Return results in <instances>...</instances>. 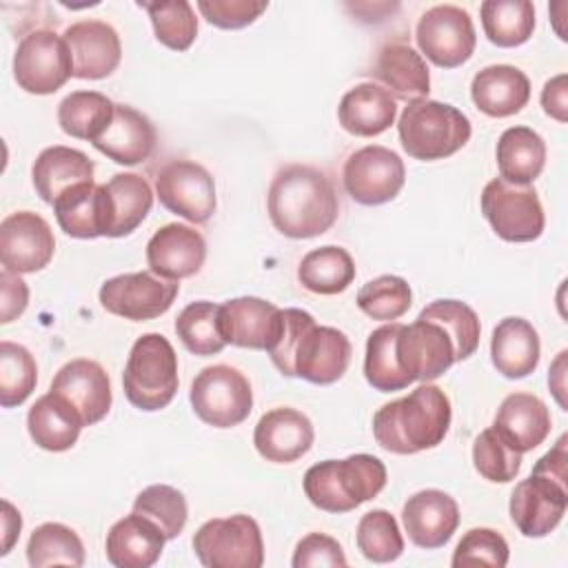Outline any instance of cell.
<instances>
[{
    "mask_svg": "<svg viewBox=\"0 0 568 568\" xmlns=\"http://www.w3.org/2000/svg\"><path fill=\"white\" fill-rule=\"evenodd\" d=\"M351 351L342 331L320 326L302 308H282V328L268 355L282 375L326 386L346 373Z\"/></svg>",
    "mask_w": 568,
    "mask_h": 568,
    "instance_id": "cell-1",
    "label": "cell"
},
{
    "mask_svg": "<svg viewBox=\"0 0 568 568\" xmlns=\"http://www.w3.org/2000/svg\"><path fill=\"white\" fill-rule=\"evenodd\" d=\"M266 206L273 226L293 240L326 233L339 213V200L331 178L308 164L282 166L271 180Z\"/></svg>",
    "mask_w": 568,
    "mask_h": 568,
    "instance_id": "cell-2",
    "label": "cell"
},
{
    "mask_svg": "<svg viewBox=\"0 0 568 568\" xmlns=\"http://www.w3.org/2000/svg\"><path fill=\"white\" fill-rule=\"evenodd\" d=\"M450 399L435 384H422L373 415L375 442L395 455L435 448L450 428Z\"/></svg>",
    "mask_w": 568,
    "mask_h": 568,
    "instance_id": "cell-3",
    "label": "cell"
},
{
    "mask_svg": "<svg viewBox=\"0 0 568 568\" xmlns=\"http://www.w3.org/2000/svg\"><path fill=\"white\" fill-rule=\"evenodd\" d=\"M386 486V466L375 455L357 453L346 459H324L304 475V495L326 513H348L377 497Z\"/></svg>",
    "mask_w": 568,
    "mask_h": 568,
    "instance_id": "cell-4",
    "label": "cell"
},
{
    "mask_svg": "<svg viewBox=\"0 0 568 568\" xmlns=\"http://www.w3.org/2000/svg\"><path fill=\"white\" fill-rule=\"evenodd\" d=\"M397 133L410 158L433 162L457 153L470 140L473 129L457 106L422 98L404 106Z\"/></svg>",
    "mask_w": 568,
    "mask_h": 568,
    "instance_id": "cell-5",
    "label": "cell"
},
{
    "mask_svg": "<svg viewBox=\"0 0 568 568\" xmlns=\"http://www.w3.org/2000/svg\"><path fill=\"white\" fill-rule=\"evenodd\" d=\"M178 355L160 333H146L131 346L122 386L126 399L140 410H160L178 393Z\"/></svg>",
    "mask_w": 568,
    "mask_h": 568,
    "instance_id": "cell-6",
    "label": "cell"
},
{
    "mask_svg": "<svg viewBox=\"0 0 568 568\" xmlns=\"http://www.w3.org/2000/svg\"><path fill=\"white\" fill-rule=\"evenodd\" d=\"M193 550L206 568H260L264 564L262 530L248 515L204 521L193 535Z\"/></svg>",
    "mask_w": 568,
    "mask_h": 568,
    "instance_id": "cell-7",
    "label": "cell"
},
{
    "mask_svg": "<svg viewBox=\"0 0 568 568\" xmlns=\"http://www.w3.org/2000/svg\"><path fill=\"white\" fill-rule=\"evenodd\" d=\"M193 413L213 428H233L253 410V390L244 373L229 364L202 368L189 393Z\"/></svg>",
    "mask_w": 568,
    "mask_h": 568,
    "instance_id": "cell-8",
    "label": "cell"
},
{
    "mask_svg": "<svg viewBox=\"0 0 568 568\" xmlns=\"http://www.w3.org/2000/svg\"><path fill=\"white\" fill-rule=\"evenodd\" d=\"M481 213L506 242H532L546 226L537 191L530 184H510L501 178L484 186Z\"/></svg>",
    "mask_w": 568,
    "mask_h": 568,
    "instance_id": "cell-9",
    "label": "cell"
},
{
    "mask_svg": "<svg viewBox=\"0 0 568 568\" xmlns=\"http://www.w3.org/2000/svg\"><path fill=\"white\" fill-rule=\"evenodd\" d=\"M73 75L71 55L62 36L51 29L27 33L13 53V78L33 95L55 93Z\"/></svg>",
    "mask_w": 568,
    "mask_h": 568,
    "instance_id": "cell-10",
    "label": "cell"
},
{
    "mask_svg": "<svg viewBox=\"0 0 568 568\" xmlns=\"http://www.w3.org/2000/svg\"><path fill=\"white\" fill-rule=\"evenodd\" d=\"M422 53L442 69H455L470 60L477 36L466 9L457 4H435L426 9L415 27Z\"/></svg>",
    "mask_w": 568,
    "mask_h": 568,
    "instance_id": "cell-11",
    "label": "cell"
},
{
    "mask_svg": "<svg viewBox=\"0 0 568 568\" xmlns=\"http://www.w3.org/2000/svg\"><path fill=\"white\" fill-rule=\"evenodd\" d=\"M406 169L402 158L379 144H368L353 151L342 171V182L351 200L366 206L386 204L402 191Z\"/></svg>",
    "mask_w": 568,
    "mask_h": 568,
    "instance_id": "cell-12",
    "label": "cell"
},
{
    "mask_svg": "<svg viewBox=\"0 0 568 568\" xmlns=\"http://www.w3.org/2000/svg\"><path fill=\"white\" fill-rule=\"evenodd\" d=\"M155 195L164 209L204 224L215 213V182L211 173L191 160H169L155 175Z\"/></svg>",
    "mask_w": 568,
    "mask_h": 568,
    "instance_id": "cell-13",
    "label": "cell"
},
{
    "mask_svg": "<svg viewBox=\"0 0 568 568\" xmlns=\"http://www.w3.org/2000/svg\"><path fill=\"white\" fill-rule=\"evenodd\" d=\"M180 284L155 277L146 271L124 273L100 286V304L104 311L131 322H146L164 315L175 302Z\"/></svg>",
    "mask_w": 568,
    "mask_h": 568,
    "instance_id": "cell-14",
    "label": "cell"
},
{
    "mask_svg": "<svg viewBox=\"0 0 568 568\" xmlns=\"http://www.w3.org/2000/svg\"><path fill=\"white\" fill-rule=\"evenodd\" d=\"M395 353L410 382L437 379L455 364V346L450 335L437 322L424 317H417L408 326L402 324Z\"/></svg>",
    "mask_w": 568,
    "mask_h": 568,
    "instance_id": "cell-15",
    "label": "cell"
},
{
    "mask_svg": "<svg viewBox=\"0 0 568 568\" xmlns=\"http://www.w3.org/2000/svg\"><path fill=\"white\" fill-rule=\"evenodd\" d=\"M568 506L566 481L550 479L541 473H530L510 495V519L524 537L550 535Z\"/></svg>",
    "mask_w": 568,
    "mask_h": 568,
    "instance_id": "cell-16",
    "label": "cell"
},
{
    "mask_svg": "<svg viewBox=\"0 0 568 568\" xmlns=\"http://www.w3.org/2000/svg\"><path fill=\"white\" fill-rule=\"evenodd\" d=\"M53 251V231L38 213L16 211L0 222V262L7 271H42L51 262Z\"/></svg>",
    "mask_w": 568,
    "mask_h": 568,
    "instance_id": "cell-17",
    "label": "cell"
},
{
    "mask_svg": "<svg viewBox=\"0 0 568 568\" xmlns=\"http://www.w3.org/2000/svg\"><path fill=\"white\" fill-rule=\"evenodd\" d=\"M282 308L262 297H235L220 304V333L226 344L266 351L277 342Z\"/></svg>",
    "mask_w": 568,
    "mask_h": 568,
    "instance_id": "cell-18",
    "label": "cell"
},
{
    "mask_svg": "<svg viewBox=\"0 0 568 568\" xmlns=\"http://www.w3.org/2000/svg\"><path fill=\"white\" fill-rule=\"evenodd\" d=\"M64 42L73 64V78L102 80L111 75L122 58L118 31L102 20H80L64 31Z\"/></svg>",
    "mask_w": 568,
    "mask_h": 568,
    "instance_id": "cell-19",
    "label": "cell"
},
{
    "mask_svg": "<svg viewBox=\"0 0 568 568\" xmlns=\"http://www.w3.org/2000/svg\"><path fill=\"white\" fill-rule=\"evenodd\" d=\"M51 393L64 397L80 415L84 426L106 417L113 395L106 371L93 359H71L51 379Z\"/></svg>",
    "mask_w": 568,
    "mask_h": 568,
    "instance_id": "cell-20",
    "label": "cell"
},
{
    "mask_svg": "<svg viewBox=\"0 0 568 568\" xmlns=\"http://www.w3.org/2000/svg\"><path fill=\"white\" fill-rule=\"evenodd\" d=\"M206 260V242L200 231L189 224L171 222L158 229L146 244V262L151 273L162 280L180 282L195 275Z\"/></svg>",
    "mask_w": 568,
    "mask_h": 568,
    "instance_id": "cell-21",
    "label": "cell"
},
{
    "mask_svg": "<svg viewBox=\"0 0 568 568\" xmlns=\"http://www.w3.org/2000/svg\"><path fill=\"white\" fill-rule=\"evenodd\" d=\"M402 521L408 539L426 550L442 548L450 541L459 526L457 501L437 488L410 495L402 508Z\"/></svg>",
    "mask_w": 568,
    "mask_h": 568,
    "instance_id": "cell-22",
    "label": "cell"
},
{
    "mask_svg": "<svg viewBox=\"0 0 568 568\" xmlns=\"http://www.w3.org/2000/svg\"><path fill=\"white\" fill-rule=\"evenodd\" d=\"M315 439L311 419L295 408L280 406L260 417L253 430L255 450L273 464H291L304 457Z\"/></svg>",
    "mask_w": 568,
    "mask_h": 568,
    "instance_id": "cell-23",
    "label": "cell"
},
{
    "mask_svg": "<svg viewBox=\"0 0 568 568\" xmlns=\"http://www.w3.org/2000/svg\"><path fill=\"white\" fill-rule=\"evenodd\" d=\"M153 206V191L138 173H115L102 184V235L124 237L133 233Z\"/></svg>",
    "mask_w": 568,
    "mask_h": 568,
    "instance_id": "cell-24",
    "label": "cell"
},
{
    "mask_svg": "<svg viewBox=\"0 0 568 568\" xmlns=\"http://www.w3.org/2000/svg\"><path fill=\"white\" fill-rule=\"evenodd\" d=\"M158 142L153 122L129 104H115L109 126L93 140V146L115 164L135 166L151 158Z\"/></svg>",
    "mask_w": 568,
    "mask_h": 568,
    "instance_id": "cell-25",
    "label": "cell"
},
{
    "mask_svg": "<svg viewBox=\"0 0 568 568\" xmlns=\"http://www.w3.org/2000/svg\"><path fill=\"white\" fill-rule=\"evenodd\" d=\"M552 426L548 406L532 393H510L497 408L493 428L517 453L544 444Z\"/></svg>",
    "mask_w": 568,
    "mask_h": 568,
    "instance_id": "cell-26",
    "label": "cell"
},
{
    "mask_svg": "<svg viewBox=\"0 0 568 568\" xmlns=\"http://www.w3.org/2000/svg\"><path fill=\"white\" fill-rule=\"evenodd\" d=\"M164 532L149 517L131 513L106 532V559L115 568H149L164 550Z\"/></svg>",
    "mask_w": 568,
    "mask_h": 568,
    "instance_id": "cell-27",
    "label": "cell"
},
{
    "mask_svg": "<svg viewBox=\"0 0 568 568\" xmlns=\"http://www.w3.org/2000/svg\"><path fill=\"white\" fill-rule=\"evenodd\" d=\"M470 98L481 113L490 118H508L528 104L530 80L513 64H490L475 73Z\"/></svg>",
    "mask_w": 568,
    "mask_h": 568,
    "instance_id": "cell-28",
    "label": "cell"
},
{
    "mask_svg": "<svg viewBox=\"0 0 568 568\" xmlns=\"http://www.w3.org/2000/svg\"><path fill=\"white\" fill-rule=\"evenodd\" d=\"M371 75L393 91L397 100H422L430 91V73L422 53H417L406 42H386L377 51V60L373 64Z\"/></svg>",
    "mask_w": 568,
    "mask_h": 568,
    "instance_id": "cell-29",
    "label": "cell"
},
{
    "mask_svg": "<svg viewBox=\"0 0 568 568\" xmlns=\"http://www.w3.org/2000/svg\"><path fill=\"white\" fill-rule=\"evenodd\" d=\"M397 115L395 98L375 82H359L348 89L337 106L344 131L357 138H373L390 129Z\"/></svg>",
    "mask_w": 568,
    "mask_h": 568,
    "instance_id": "cell-30",
    "label": "cell"
},
{
    "mask_svg": "<svg viewBox=\"0 0 568 568\" xmlns=\"http://www.w3.org/2000/svg\"><path fill=\"white\" fill-rule=\"evenodd\" d=\"M541 355V344L535 326L524 317H504L490 337V359L497 373L508 379L528 377Z\"/></svg>",
    "mask_w": 568,
    "mask_h": 568,
    "instance_id": "cell-31",
    "label": "cell"
},
{
    "mask_svg": "<svg viewBox=\"0 0 568 568\" xmlns=\"http://www.w3.org/2000/svg\"><path fill=\"white\" fill-rule=\"evenodd\" d=\"M93 162L87 153L71 146H49L40 151L31 166V180L38 195L47 204H55V200L75 184L93 182Z\"/></svg>",
    "mask_w": 568,
    "mask_h": 568,
    "instance_id": "cell-32",
    "label": "cell"
},
{
    "mask_svg": "<svg viewBox=\"0 0 568 568\" xmlns=\"http://www.w3.org/2000/svg\"><path fill=\"white\" fill-rule=\"evenodd\" d=\"M82 419L78 410L60 395L47 393L36 399L27 415V428L31 439L51 453L69 450L82 430Z\"/></svg>",
    "mask_w": 568,
    "mask_h": 568,
    "instance_id": "cell-33",
    "label": "cell"
},
{
    "mask_svg": "<svg viewBox=\"0 0 568 568\" xmlns=\"http://www.w3.org/2000/svg\"><path fill=\"white\" fill-rule=\"evenodd\" d=\"M546 164V142L530 126H510L497 140V166L510 184H532Z\"/></svg>",
    "mask_w": 568,
    "mask_h": 568,
    "instance_id": "cell-34",
    "label": "cell"
},
{
    "mask_svg": "<svg viewBox=\"0 0 568 568\" xmlns=\"http://www.w3.org/2000/svg\"><path fill=\"white\" fill-rule=\"evenodd\" d=\"M300 284L317 295H337L355 280V262L342 246H320L308 251L297 266Z\"/></svg>",
    "mask_w": 568,
    "mask_h": 568,
    "instance_id": "cell-35",
    "label": "cell"
},
{
    "mask_svg": "<svg viewBox=\"0 0 568 568\" xmlns=\"http://www.w3.org/2000/svg\"><path fill=\"white\" fill-rule=\"evenodd\" d=\"M55 220L60 229L78 240H93L102 235V184L82 182L64 191L55 204Z\"/></svg>",
    "mask_w": 568,
    "mask_h": 568,
    "instance_id": "cell-36",
    "label": "cell"
},
{
    "mask_svg": "<svg viewBox=\"0 0 568 568\" xmlns=\"http://www.w3.org/2000/svg\"><path fill=\"white\" fill-rule=\"evenodd\" d=\"M486 38L501 49H513L535 31V4L528 0H484L479 7Z\"/></svg>",
    "mask_w": 568,
    "mask_h": 568,
    "instance_id": "cell-37",
    "label": "cell"
},
{
    "mask_svg": "<svg viewBox=\"0 0 568 568\" xmlns=\"http://www.w3.org/2000/svg\"><path fill=\"white\" fill-rule=\"evenodd\" d=\"M402 324L390 322L375 328L366 339V357H364V377L379 393L402 390L408 384V375L402 371L395 353V342Z\"/></svg>",
    "mask_w": 568,
    "mask_h": 568,
    "instance_id": "cell-38",
    "label": "cell"
},
{
    "mask_svg": "<svg viewBox=\"0 0 568 568\" xmlns=\"http://www.w3.org/2000/svg\"><path fill=\"white\" fill-rule=\"evenodd\" d=\"M115 102L98 91H73L58 104L60 129L78 140L93 142L111 122Z\"/></svg>",
    "mask_w": 568,
    "mask_h": 568,
    "instance_id": "cell-39",
    "label": "cell"
},
{
    "mask_svg": "<svg viewBox=\"0 0 568 568\" xmlns=\"http://www.w3.org/2000/svg\"><path fill=\"white\" fill-rule=\"evenodd\" d=\"M27 559L33 568L44 566H82L84 546L78 532L64 524L47 521L38 526L27 541Z\"/></svg>",
    "mask_w": 568,
    "mask_h": 568,
    "instance_id": "cell-40",
    "label": "cell"
},
{
    "mask_svg": "<svg viewBox=\"0 0 568 568\" xmlns=\"http://www.w3.org/2000/svg\"><path fill=\"white\" fill-rule=\"evenodd\" d=\"M175 333L193 355H215L226 342L220 333V304L200 300L184 306L175 320Z\"/></svg>",
    "mask_w": 568,
    "mask_h": 568,
    "instance_id": "cell-41",
    "label": "cell"
},
{
    "mask_svg": "<svg viewBox=\"0 0 568 568\" xmlns=\"http://www.w3.org/2000/svg\"><path fill=\"white\" fill-rule=\"evenodd\" d=\"M417 317L437 322L453 339L455 362L468 359L479 346L481 324L477 313L459 300H435Z\"/></svg>",
    "mask_w": 568,
    "mask_h": 568,
    "instance_id": "cell-42",
    "label": "cell"
},
{
    "mask_svg": "<svg viewBox=\"0 0 568 568\" xmlns=\"http://www.w3.org/2000/svg\"><path fill=\"white\" fill-rule=\"evenodd\" d=\"M151 18L155 38L173 49L186 51L197 36V18L186 0H164V2H138Z\"/></svg>",
    "mask_w": 568,
    "mask_h": 568,
    "instance_id": "cell-43",
    "label": "cell"
},
{
    "mask_svg": "<svg viewBox=\"0 0 568 568\" xmlns=\"http://www.w3.org/2000/svg\"><path fill=\"white\" fill-rule=\"evenodd\" d=\"M38 366L33 355L13 342H0V404L2 408L20 406L36 388Z\"/></svg>",
    "mask_w": 568,
    "mask_h": 568,
    "instance_id": "cell-44",
    "label": "cell"
},
{
    "mask_svg": "<svg viewBox=\"0 0 568 568\" xmlns=\"http://www.w3.org/2000/svg\"><path fill=\"white\" fill-rule=\"evenodd\" d=\"M357 548L373 564L395 561L404 552V537L397 519L384 508L362 515L357 524Z\"/></svg>",
    "mask_w": 568,
    "mask_h": 568,
    "instance_id": "cell-45",
    "label": "cell"
},
{
    "mask_svg": "<svg viewBox=\"0 0 568 568\" xmlns=\"http://www.w3.org/2000/svg\"><path fill=\"white\" fill-rule=\"evenodd\" d=\"M410 286L399 275H379L366 282L357 293L359 311L379 322L399 320L410 308Z\"/></svg>",
    "mask_w": 568,
    "mask_h": 568,
    "instance_id": "cell-46",
    "label": "cell"
},
{
    "mask_svg": "<svg viewBox=\"0 0 568 568\" xmlns=\"http://www.w3.org/2000/svg\"><path fill=\"white\" fill-rule=\"evenodd\" d=\"M133 513L149 517L153 524L160 526L166 539H175L189 517V506L184 495L166 484L146 486L133 501Z\"/></svg>",
    "mask_w": 568,
    "mask_h": 568,
    "instance_id": "cell-47",
    "label": "cell"
},
{
    "mask_svg": "<svg viewBox=\"0 0 568 568\" xmlns=\"http://www.w3.org/2000/svg\"><path fill=\"white\" fill-rule=\"evenodd\" d=\"M473 464L484 479L506 484L517 477L521 468V453L510 448L490 426L481 430L473 444Z\"/></svg>",
    "mask_w": 568,
    "mask_h": 568,
    "instance_id": "cell-48",
    "label": "cell"
},
{
    "mask_svg": "<svg viewBox=\"0 0 568 568\" xmlns=\"http://www.w3.org/2000/svg\"><path fill=\"white\" fill-rule=\"evenodd\" d=\"M508 541L493 528H470L457 544L450 564L462 566H493L504 568L508 564Z\"/></svg>",
    "mask_w": 568,
    "mask_h": 568,
    "instance_id": "cell-49",
    "label": "cell"
},
{
    "mask_svg": "<svg viewBox=\"0 0 568 568\" xmlns=\"http://www.w3.org/2000/svg\"><path fill=\"white\" fill-rule=\"evenodd\" d=\"M268 2L264 0H200L197 9L209 24L220 29H242L253 24Z\"/></svg>",
    "mask_w": 568,
    "mask_h": 568,
    "instance_id": "cell-50",
    "label": "cell"
},
{
    "mask_svg": "<svg viewBox=\"0 0 568 568\" xmlns=\"http://www.w3.org/2000/svg\"><path fill=\"white\" fill-rule=\"evenodd\" d=\"M293 568H308V566H346V555L337 539L324 532H308L295 546Z\"/></svg>",
    "mask_w": 568,
    "mask_h": 568,
    "instance_id": "cell-51",
    "label": "cell"
},
{
    "mask_svg": "<svg viewBox=\"0 0 568 568\" xmlns=\"http://www.w3.org/2000/svg\"><path fill=\"white\" fill-rule=\"evenodd\" d=\"M29 304V286L20 273L2 268L0 273V322L9 324L24 313Z\"/></svg>",
    "mask_w": 568,
    "mask_h": 568,
    "instance_id": "cell-52",
    "label": "cell"
},
{
    "mask_svg": "<svg viewBox=\"0 0 568 568\" xmlns=\"http://www.w3.org/2000/svg\"><path fill=\"white\" fill-rule=\"evenodd\" d=\"M541 106L557 122L568 120V75L557 73L541 89Z\"/></svg>",
    "mask_w": 568,
    "mask_h": 568,
    "instance_id": "cell-53",
    "label": "cell"
},
{
    "mask_svg": "<svg viewBox=\"0 0 568 568\" xmlns=\"http://www.w3.org/2000/svg\"><path fill=\"white\" fill-rule=\"evenodd\" d=\"M566 442H568V437L561 435L559 442H557L544 457L537 459L532 473H541V475H546V477H550V479L566 481V477H568V468H566V466H568Z\"/></svg>",
    "mask_w": 568,
    "mask_h": 568,
    "instance_id": "cell-54",
    "label": "cell"
},
{
    "mask_svg": "<svg viewBox=\"0 0 568 568\" xmlns=\"http://www.w3.org/2000/svg\"><path fill=\"white\" fill-rule=\"evenodd\" d=\"M20 528H22L20 513L4 499L2 501V550H0V555H7L11 550V546L20 537Z\"/></svg>",
    "mask_w": 568,
    "mask_h": 568,
    "instance_id": "cell-55",
    "label": "cell"
},
{
    "mask_svg": "<svg viewBox=\"0 0 568 568\" xmlns=\"http://www.w3.org/2000/svg\"><path fill=\"white\" fill-rule=\"evenodd\" d=\"M566 351H561L557 355V359L552 362L550 371H548V386L555 395V399L559 402V406L566 410V399H564V390H566V384H564V377H566Z\"/></svg>",
    "mask_w": 568,
    "mask_h": 568,
    "instance_id": "cell-56",
    "label": "cell"
}]
</instances>
